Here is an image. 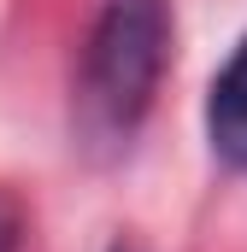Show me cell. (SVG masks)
<instances>
[{
	"label": "cell",
	"instance_id": "cell-3",
	"mask_svg": "<svg viewBox=\"0 0 247 252\" xmlns=\"http://www.w3.org/2000/svg\"><path fill=\"white\" fill-rule=\"evenodd\" d=\"M18 241H24V205L12 188H0V252H18Z\"/></svg>",
	"mask_w": 247,
	"mask_h": 252
},
{
	"label": "cell",
	"instance_id": "cell-1",
	"mask_svg": "<svg viewBox=\"0 0 247 252\" xmlns=\"http://www.w3.org/2000/svg\"><path fill=\"white\" fill-rule=\"evenodd\" d=\"M171 64V12L165 0H106L77 76V135L88 147L118 153L141 118L153 112V94Z\"/></svg>",
	"mask_w": 247,
	"mask_h": 252
},
{
	"label": "cell",
	"instance_id": "cell-2",
	"mask_svg": "<svg viewBox=\"0 0 247 252\" xmlns=\"http://www.w3.org/2000/svg\"><path fill=\"white\" fill-rule=\"evenodd\" d=\"M206 135H212V153H218V158H230L236 170H247V41L230 53V64L212 76Z\"/></svg>",
	"mask_w": 247,
	"mask_h": 252
},
{
	"label": "cell",
	"instance_id": "cell-4",
	"mask_svg": "<svg viewBox=\"0 0 247 252\" xmlns=\"http://www.w3.org/2000/svg\"><path fill=\"white\" fill-rule=\"evenodd\" d=\"M112 252H135V247H124V241H118V247H112Z\"/></svg>",
	"mask_w": 247,
	"mask_h": 252
}]
</instances>
